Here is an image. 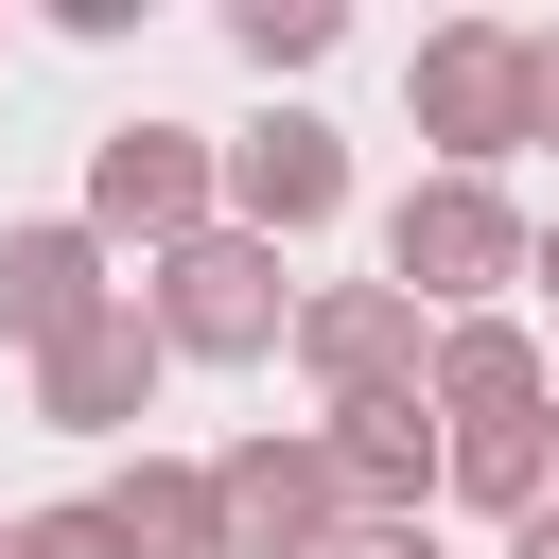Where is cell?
Segmentation results:
<instances>
[{
  "instance_id": "obj_1",
  "label": "cell",
  "mask_w": 559,
  "mask_h": 559,
  "mask_svg": "<svg viewBox=\"0 0 559 559\" xmlns=\"http://www.w3.org/2000/svg\"><path fill=\"white\" fill-rule=\"evenodd\" d=\"M524 262H542V227H524L489 175H419V192L384 210V280H402L437 332H454V314H489V280H524Z\"/></svg>"
},
{
  "instance_id": "obj_2",
  "label": "cell",
  "mask_w": 559,
  "mask_h": 559,
  "mask_svg": "<svg viewBox=\"0 0 559 559\" xmlns=\"http://www.w3.org/2000/svg\"><path fill=\"white\" fill-rule=\"evenodd\" d=\"M192 367H262V349H297V280H280V245L262 227H192L175 262H157V297H140Z\"/></svg>"
},
{
  "instance_id": "obj_3",
  "label": "cell",
  "mask_w": 559,
  "mask_h": 559,
  "mask_svg": "<svg viewBox=\"0 0 559 559\" xmlns=\"http://www.w3.org/2000/svg\"><path fill=\"white\" fill-rule=\"evenodd\" d=\"M402 105H419L437 175H489V157L524 140V35H507V17H454V35H419V52H402Z\"/></svg>"
},
{
  "instance_id": "obj_4",
  "label": "cell",
  "mask_w": 559,
  "mask_h": 559,
  "mask_svg": "<svg viewBox=\"0 0 559 559\" xmlns=\"http://www.w3.org/2000/svg\"><path fill=\"white\" fill-rule=\"evenodd\" d=\"M210 489H227V559H332V542H349V472H332V437H227Z\"/></svg>"
},
{
  "instance_id": "obj_5",
  "label": "cell",
  "mask_w": 559,
  "mask_h": 559,
  "mask_svg": "<svg viewBox=\"0 0 559 559\" xmlns=\"http://www.w3.org/2000/svg\"><path fill=\"white\" fill-rule=\"evenodd\" d=\"M210 192H227V157H210L192 122H105V140H87V227H140L157 262H175L192 227H227Z\"/></svg>"
},
{
  "instance_id": "obj_6",
  "label": "cell",
  "mask_w": 559,
  "mask_h": 559,
  "mask_svg": "<svg viewBox=\"0 0 559 559\" xmlns=\"http://www.w3.org/2000/svg\"><path fill=\"white\" fill-rule=\"evenodd\" d=\"M297 367H314L332 402H402V384L437 367V332H419L402 280H314V297H297Z\"/></svg>"
},
{
  "instance_id": "obj_7",
  "label": "cell",
  "mask_w": 559,
  "mask_h": 559,
  "mask_svg": "<svg viewBox=\"0 0 559 559\" xmlns=\"http://www.w3.org/2000/svg\"><path fill=\"white\" fill-rule=\"evenodd\" d=\"M349 210V140L314 122V105H280V122H245L227 140V227H262V245H314Z\"/></svg>"
},
{
  "instance_id": "obj_8",
  "label": "cell",
  "mask_w": 559,
  "mask_h": 559,
  "mask_svg": "<svg viewBox=\"0 0 559 559\" xmlns=\"http://www.w3.org/2000/svg\"><path fill=\"white\" fill-rule=\"evenodd\" d=\"M157 367H175V332L122 297V314H87V332L35 367V419H52V437H140V419H157Z\"/></svg>"
},
{
  "instance_id": "obj_9",
  "label": "cell",
  "mask_w": 559,
  "mask_h": 559,
  "mask_svg": "<svg viewBox=\"0 0 559 559\" xmlns=\"http://www.w3.org/2000/svg\"><path fill=\"white\" fill-rule=\"evenodd\" d=\"M87 314H122V297H105V227H87V210L0 227V349H35V367H52Z\"/></svg>"
},
{
  "instance_id": "obj_10",
  "label": "cell",
  "mask_w": 559,
  "mask_h": 559,
  "mask_svg": "<svg viewBox=\"0 0 559 559\" xmlns=\"http://www.w3.org/2000/svg\"><path fill=\"white\" fill-rule=\"evenodd\" d=\"M314 437H332V472H349V524H419V489L454 472V419H437L419 384H402V402H332Z\"/></svg>"
},
{
  "instance_id": "obj_11",
  "label": "cell",
  "mask_w": 559,
  "mask_h": 559,
  "mask_svg": "<svg viewBox=\"0 0 559 559\" xmlns=\"http://www.w3.org/2000/svg\"><path fill=\"white\" fill-rule=\"evenodd\" d=\"M419 402L472 437V419H542V332L524 314H454L437 332V367H419Z\"/></svg>"
},
{
  "instance_id": "obj_12",
  "label": "cell",
  "mask_w": 559,
  "mask_h": 559,
  "mask_svg": "<svg viewBox=\"0 0 559 559\" xmlns=\"http://www.w3.org/2000/svg\"><path fill=\"white\" fill-rule=\"evenodd\" d=\"M105 524H122L140 559H227V489H210V454H140V472L105 489Z\"/></svg>"
},
{
  "instance_id": "obj_13",
  "label": "cell",
  "mask_w": 559,
  "mask_h": 559,
  "mask_svg": "<svg viewBox=\"0 0 559 559\" xmlns=\"http://www.w3.org/2000/svg\"><path fill=\"white\" fill-rule=\"evenodd\" d=\"M437 489H454V507H489V524H542V507H559V419H472Z\"/></svg>"
},
{
  "instance_id": "obj_14",
  "label": "cell",
  "mask_w": 559,
  "mask_h": 559,
  "mask_svg": "<svg viewBox=\"0 0 559 559\" xmlns=\"http://www.w3.org/2000/svg\"><path fill=\"white\" fill-rule=\"evenodd\" d=\"M332 35H349L332 0H245V17H227V52H245V70H314Z\"/></svg>"
},
{
  "instance_id": "obj_15",
  "label": "cell",
  "mask_w": 559,
  "mask_h": 559,
  "mask_svg": "<svg viewBox=\"0 0 559 559\" xmlns=\"http://www.w3.org/2000/svg\"><path fill=\"white\" fill-rule=\"evenodd\" d=\"M17 559H140V542H122L105 489H87V507H17Z\"/></svg>"
},
{
  "instance_id": "obj_16",
  "label": "cell",
  "mask_w": 559,
  "mask_h": 559,
  "mask_svg": "<svg viewBox=\"0 0 559 559\" xmlns=\"http://www.w3.org/2000/svg\"><path fill=\"white\" fill-rule=\"evenodd\" d=\"M524 140H559V35H524Z\"/></svg>"
},
{
  "instance_id": "obj_17",
  "label": "cell",
  "mask_w": 559,
  "mask_h": 559,
  "mask_svg": "<svg viewBox=\"0 0 559 559\" xmlns=\"http://www.w3.org/2000/svg\"><path fill=\"white\" fill-rule=\"evenodd\" d=\"M332 559H437V542H419V524H349Z\"/></svg>"
},
{
  "instance_id": "obj_18",
  "label": "cell",
  "mask_w": 559,
  "mask_h": 559,
  "mask_svg": "<svg viewBox=\"0 0 559 559\" xmlns=\"http://www.w3.org/2000/svg\"><path fill=\"white\" fill-rule=\"evenodd\" d=\"M507 559H559V507H542V524H507Z\"/></svg>"
},
{
  "instance_id": "obj_19",
  "label": "cell",
  "mask_w": 559,
  "mask_h": 559,
  "mask_svg": "<svg viewBox=\"0 0 559 559\" xmlns=\"http://www.w3.org/2000/svg\"><path fill=\"white\" fill-rule=\"evenodd\" d=\"M524 280H542V297H559V227H542V262H524Z\"/></svg>"
},
{
  "instance_id": "obj_20",
  "label": "cell",
  "mask_w": 559,
  "mask_h": 559,
  "mask_svg": "<svg viewBox=\"0 0 559 559\" xmlns=\"http://www.w3.org/2000/svg\"><path fill=\"white\" fill-rule=\"evenodd\" d=\"M0 559H17V524H0Z\"/></svg>"
}]
</instances>
